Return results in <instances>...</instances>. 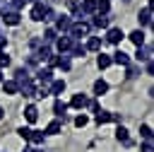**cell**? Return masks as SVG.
Here are the masks:
<instances>
[{
  "label": "cell",
  "instance_id": "6da1fadb",
  "mask_svg": "<svg viewBox=\"0 0 154 152\" xmlns=\"http://www.w3.org/2000/svg\"><path fill=\"white\" fill-rule=\"evenodd\" d=\"M89 31H91V24L89 22H72V27H70V39L75 41V39H84V36H89Z\"/></svg>",
  "mask_w": 154,
  "mask_h": 152
},
{
  "label": "cell",
  "instance_id": "7a4b0ae2",
  "mask_svg": "<svg viewBox=\"0 0 154 152\" xmlns=\"http://www.w3.org/2000/svg\"><path fill=\"white\" fill-rule=\"evenodd\" d=\"M94 121H96L99 125L111 123V121H113V123H118V121H120V113H111V111H101V109H99V111H96V116H94Z\"/></svg>",
  "mask_w": 154,
  "mask_h": 152
},
{
  "label": "cell",
  "instance_id": "3957f363",
  "mask_svg": "<svg viewBox=\"0 0 154 152\" xmlns=\"http://www.w3.org/2000/svg\"><path fill=\"white\" fill-rule=\"evenodd\" d=\"M46 12H48V5H43V2H34V7H31V19H34V22H43Z\"/></svg>",
  "mask_w": 154,
  "mask_h": 152
},
{
  "label": "cell",
  "instance_id": "277c9868",
  "mask_svg": "<svg viewBox=\"0 0 154 152\" xmlns=\"http://www.w3.org/2000/svg\"><path fill=\"white\" fill-rule=\"evenodd\" d=\"M70 27H72L70 14H58L55 17V31H70Z\"/></svg>",
  "mask_w": 154,
  "mask_h": 152
},
{
  "label": "cell",
  "instance_id": "5b68a950",
  "mask_svg": "<svg viewBox=\"0 0 154 152\" xmlns=\"http://www.w3.org/2000/svg\"><path fill=\"white\" fill-rule=\"evenodd\" d=\"M123 39H125V34H123V29H118V27H111V29L106 31V41H108V43H116V46H118Z\"/></svg>",
  "mask_w": 154,
  "mask_h": 152
},
{
  "label": "cell",
  "instance_id": "8992f818",
  "mask_svg": "<svg viewBox=\"0 0 154 152\" xmlns=\"http://www.w3.org/2000/svg\"><path fill=\"white\" fill-rule=\"evenodd\" d=\"M17 87H19V92H22L24 97H34V92H36V84H34V80H31V77L22 80V82H19Z\"/></svg>",
  "mask_w": 154,
  "mask_h": 152
},
{
  "label": "cell",
  "instance_id": "52a82bcc",
  "mask_svg": "<svg viewBox=\"0 0 154 152\" xmlns=\"http://www.w3.org/2000/svg\"><path fill=\"white\" fill-rule=\"evenodd\" d=\"M0 17H2V19H5V24H10V27H17V24L22 22L19 12H14V10H7V12H2Z\"/></svg>",
  "mask_w": 154,
  "mask_h": 152
},
{
  "label": "cell",
  "instance_id": "ba28073f",
  "mask_svg": "<svg viewBox=\"0 0 154 152\" xmlns=\"http://www.w3.org/2000/svg\"><path fill=\"white\" fill-rule=\"evenodd\" d=\"M72 43H75V41H72L70 36H60V39H55V48H58L60 53H67V51L72 48Z\"/></svg>",
  "mask_w": 154,
  "mask_h": 152
},
{
  "label": "cell",
  "instance_id": "9c48e42d",
  "mask_svg": "<svg viewBox=\"0 0 154 152\" xmlns=\"http://www.w3.org/2000/svg\"><path fill=\"white\" fill-rule=\"evenodd\" d=\"M89 104V99H87V94H82V92H77V94H72V101H70V106L72 109H84Z\"/></svg>",
  "mask_w": 154,
  "mask_h": 152
},
{
  "label": "cell",
  "instance_id": "30bf717a",
  "mask_svg": "<svg viewBox=\"0 0 154 152\" xmlns=\"http://www.w3.org/2000/svg\"><path fill=\"white\" fill-rule=\"evenodd\" d=\"M91 24H94L96 29H108V24H111V17H108V14H94Z\"/></svg>",
  "mask_w": 154,
  "mask_h": 152
},
{
  "label": "cell",
  "instance_id": "8fae6325",
  "mask_svg": "<svg viewBox=\"0 0 154 152\" xmlns=\"http://www.w3.org/2000/svg\"><path fill=\"white\" fill-rule=\"evenodd\" d=\"M111 60H113L116 65H125V68L130 65V55H128L125 51H116V53L111 55Z\"/></svg>",
  "mask_w": 154,
  "mask_h": 152
},
{
  "label": "cell",
  "instance_id": "7c38bea8",
  "mask_svg": "<svg viewBox=\"0 0 154 152\" xmlns=\"http://www.w3.org/2000/svg\"><path fill=\"white\" fill-rule=\"evenodd\" d=\"M36 80H38L41 84H51V82H53V70H51V68H46V70L41 68V70L36 72Z\"/></svg>",
  "mask_w": 154,
  "mask_h": 152
},
{
  "label": "cell",
  "instance_id": "4fadbf2b",
  "mask_svg": "<svg viewBox=\"0 0 154 152\" xmlns=\"http://www.w3.org/2000/svg\"><path fill=\"white\" fill-rule=\"evenodd\" d=\"M53 113H55L58 118H65V116H67V104H65L63 99H55V101H53Z\"/></svg>",
  "mask_w": 154,
  "mask_h": 152
},
{
  "label": "cell",
  "instance_id": "5bb4252c",
  "mask_svg": "<svg viewBox=\"0 0 154 152\" xmlns=\"http://www.w3.org/2000/svg\"><path fill=\"white\" fill-rule=\"evenodd\" d=\"M128 39H130V41H132L137 48H140V46H144V31H142V29H135V31H130V34H128Z\"/></svg>",
  "mask_w": 154,
  "mask_h": 152
},
{
  "label": "cell",
  "instance_id": "9a60e30c",
  "mask_svg": "<svg viewBox=\"0 0 154 152\" xmlns=\"http://www.w3.org/2000/svg\"><path fill=\"white\" fill-rule=\"evenodd\" d=\"M135 60H152V46H140L137 53H135Z\"/></svg>",
  "mask_w": 154,
  "mask_h": 152
},
{
  "label": "cell",
  "instance_id": "2e32d148",
  "mask_svg": "<svg viewBox=\"0 0 154 152\" xmlns=\"http://www.w3.org/2000/svg\"><path fill=\"white\" fill-rule=\"evenodd\" d=\"M137 19H140V24L149 27V24H152V7H142L140 14H137Z\"/></svg>",
  "mask_w": 154,
  "mask_h": 152
},
{
  "label": "cell",
  "instance_id": "e0dca14e",
  "mask_svg": "<svg viewBox=\"0 0 154 152\" xmlns=\"http://www.w3.org/2000/svg\"><path fill=\"white\" fill-rule=\"evenodd\" d=\"M111 65H113L111 55H106V53H101V51H99V58H96V68H99V70H106V68H111Z\"/></svg>",
  "mask_w": 154,
  "mask_h": 152
},
{
  "label": "cell",
  "instance_id": "ac0fdd59",
  "mask_svg": "<svg viewBox=\"0 0 154 152\" xmlns=\"http://www.w3.org/2000/svg\"><path fill=\"white\" fill-rule=\"evenodd\" d=\"M65 87H67V84H65V80H53V82H51L48 94H55V97H58V94H63V92H65Z\"/></svg>",
  "mask_w": 154,
  "mask_h": 152
},
{
  "label": "cell",
  "instance_id": "d6986e66",
  "mask_svg": "<svg viewBox=\"0 0 154 152\" xmlns=\"http://www.w3.org/2000/svg\"><path fill=\"white\" fill-rule=\"evenodd\" d=\"M24 118H26L29 123H36V118H38V109H36L34 104H29V106H24Z\"/></svg>",
  "mask_w": 154,
  "mask_h": 152
},
{
  "label": "cell",
  "instance_id": "ffe728a7",
  "mask_svg": "<svg viewBox=\"0 0 154 152\" xmlns=\"http://www.w3.org/2000/svg\"><path fill=\"white\" fill-rule=\"evenodd\" d=\"M79 10H82V14H84V17H87V14H91V12H96V0H82Z\"/></svg>",
  "mask_w": 154,
  "mask_h": 152
},
{
  "label": "cell",
  "instance_id": "44dd1931",
  "mask_svg": "<svg viewBox=\"0 0 154 152\" xmlns=\"http://www.w3.org/2000/svg\"><path fill=\"white\" fill-rule=\"evenodd\" d=\"M67 53H70L72 58H84V53H87V48H84L82 43H77V41H75V43H72V48H70Z\"/></svg>",
  "mask_w": 154,
  "mask_h": 152
},
{
  "label": "cell",
  "instance_id": "7402d4cb",
  "mask_svg": "<svg viewBox=\"0 0 154 152\" xmlns=\"http://www.w3.org/2000/svg\"><path fill=\"white\" fill-rule=\"evenodd\" d=\"M116 140H118V142H123V145H130V135H128V130H125L123 125H118V128H116Z\"/></svg>",
  "mask_w": 154,
  "mask_h": 152
},
{
  "label": "cell",
  "instance_id": "603a6c76",
  "mask_svg": "<svg viewBox=\"0 0 154 152\" xmlns=\"http://www.w3.org/2000/svg\"><path fill=\"white\" fill-rule=\"evenodd\" d=\"M101 43H103V41H101L99 36H89V41H87L84 48H87V51H101Z\"/></svg>",
  "mask_w": 154,
  "mask_h": 152
},
{
  "label": "cell",
  "instance_id": "cb8c5ba5",
  "mask_svg": "<svg viewBox=\"0 0 154 152\" xmlns=\"http://www.w3.org/2000/svg\"><path fill=\"white\" fill-rule=\"evenodd\" d=\"M2 89H5V94H17L19 92V87H17L14 80H2Z\"/></svg>",
  "mask_w": 154,
  "mask_h": 152
},
{
  "label": "cell",
  "instance_id": "d4e9b609",
  "mask_svg": "<svg viewBox=\"0 0 154 152\" xmlns=\"http://www.w3.org/2000/svg\"><path fill=\"white\" fill-rule=\"evenodd\" d=\"M106 92H108V82H106V80H96V82H94V94L101 97V94H106Z\"/></svg>",
  "mask_w": 154,
  "mask_h": 152
},
{
  "label": "cell",
  "instance_id": "484cf974",
  "mask_svg": "<svg viewBox=\"0 0 154 152\" xmlns=\"http://www.w3.org/2000/svg\"><path fill=\"white\" fill-rule=\"evenodd\" d=\"M60 130H63V123H60V121H51V123H48V128H46V133H43V135H58V133H60Z\"/></svg>",
  "mask_w": 154,
  "mask_h": 152
},
{
  "label": "cell",
  "instance_id": "4316f807",
  "mask_svg": "<svg viewBox=\"0 0 154 152\" xmlns=\"http://www.w3.org/2000/svg\"><path fill=\"white\" fill-rule=\"evenodd\" d=\"M111 0H96V14H108Z\"/></svg>",
  "mask_w": 154,
  "mask_h": 152
},
{
  "label": "cell",
  "instance_id": "83f0119b",
  "mask_svg": "<svg viewBox=\"0 0 154 152\" xmlns=\"http://www.w3.org/2000/svg\"><path fill=\"white\" fill-rule=\"evenodd\" d=\"M55 39H58V36H55V29H51V27H48V29L43 31V43H53Z\"/></svg>",
  "mask_w": 154,
  "mask_h": 152
},
{
  "label": "cell",
  "instance_id": "f1b7e54d",
  "mask_svg": "<svg viewBox=\"0 0 154 152\" xmlns=\"http://www.w3.org/2000/svg\"><path fill=\"white\" fill-rule=\"evenodd\" d=\"M55 68H60V70L67 72V70L72 68V63H70V58H58V60H55Z\"/></svg>",
  "mask_w": 154,
  "mask_h": 152
},
{
  "label": "cell",
  "instance_id": "f546056e",
  "mask_svg": "<svg viewBox=\"0 0 154 152\" xmlns=\"http://www.w3.org/2000/svg\"><path fill=\"white\" fill-rule=\"evenodd\" d=\"M140 135H142L144 140H152V125H147V123H144V125L140 128Z\"/></svg>",
  "mask_w": 154,
  "mask_h": 152
},
{
  "label": "cell",
  "instance_id": "4dcf8cb0",
  "mask_svg": "<svg viewBox=\"0 0 154 152\" xmlns=\"http://www.w3.org/2000/svg\"><path fill=\"white\" fill-rule=\"evenodd\" d=\"M17 135H19L22 140H29V135H31V128H26V125H22V128H17Z\"/></svg>",
  "mask_w": 154,
  "mask_h": 152
},
{
  "label": "cell",
  "instance_id": "1f68e13d",
  "mask_svg": "<svg viewBox=\"0 0 154 152\" xmlns=\"http://www.w3.org/2000/svg\"><path fill=\"white\" fill-rule=\"evenodd\" d=\"M43 138H46V135H43L41 130H31V135H29L31 142H43Z\"/></svg>",
  "mask_w": 154,
  "mask_h": 152
},
{
  "label": "cell",
  "instance_id": "d6a6232c",
  "mask_svg": "<svg viewBox=\"0 0 154 152\" xmlns=\"http://www.w3.org/2000/svg\"><path fill=\"white\" fill-rule=\"evenodd\" d=\"M87 123H89V118H87V116H84V113H82V116H77V118H75V125H77V128H84V125H87Z\"/></svg>",
  "mask_w": 154,
  "mask_h": 152
},
{
  "label": "cell",
  "instance_id": "836d02e7",
  "mask_svg": "<svg viewBox=\"0 0 154 152\" xmlns=\"http://www.w3.org/2000/svg\"><path fill=\"white\" fill-rule=\"evenodd\" d=\"M10 5L14 7V12H19V10H22V7L26 5V0H10Z\"/></svg>",
  "mask_w": 154,
  "mask_h": 152
},
{
  "label": "cell",
  "instance_id": "e575fe53",
  "mask_svg": "<svg viewBox=\"0 0 154 152\" xmlns=\"http://www.w3.org/2000/svg\"><path fill=\"white\" fill-rule=\"evenodd\" d=\"M12 60H10V55H5V53H0V68H7Z\"/></svg>",
  "mask_w": 154,
  "mask_h": 152
},
{
  "label": "cell",
  "instance_id": "d590c367",
  "mask_svg": "<svg viewBox=\"0 0 154 152\" xmlns=\"http://www.w3.org/2000/svg\"><path fill=\"white\" fill-rule=\"evenodd\" d=\"M140 150H142V152H152V150H154V147H152V140H144Z\"/></svg>",
  "mask_w": 154,
  "mask_h": 152
},
{
  "label": "cell",
  "instance_id": "8d00e7d4",
  "mask_svg": "<svg viewBox=\"0 0 154 152\" xmlns=\"http://www.w3.org/2000/svg\"><path fill=\"white\" fill-rule=\"evenodd\" d=\"M87 106H89V109H91V111H94V113H96V111H99V109H101V106H99V101H96V99H91V101H89V104H87Z\"/></svg>",
  "mask_w": 154,
  "mask_h": 152
},
{
  "label": "cell",
  "instance_id": "74e56055",
  "mask_svg": "<svg viewBox=\"0 0 154 152\" xmlns=\"http://www.w3.org/2000/svg\"><path fill=\"white\" fill-rule=\"evenodd\" d=\"M128 77H137V68H128Z\"/></svg>",
  "mask_w": 154,
  "mask_h": 152
},
{
  "label": "cell",
  "instance_id": "f35d334b",
  "mask_svg": "<svg viewBox=\"0 0 154 152\" xmlns=\"http://www.w3.org/2000/svg\"><path fill=\"white\" fill-rule=\"evenodd\" d=\"M5 46H7V39H5V36H0V51H2Z\"/></svg>",
  "mask_w": 154,
  "mask_h": 152
},
{
  "label": "cell",
  "instance_id": "ab89813d",
  "mask_svg": "<svg viewBox=\"0 0 154 152\" xmlns=\"http://www.w3.org/2000/svg\"><path fill=\"white\" fill-rule=\"evenodd\" d=\"M2 118H5V109L0 106V121H2Z\"/></svg>",
  "mask_w": 154,
  "mask_h": 152
},
{
  "label": "cell",
  "instance_id": "60d3db41",
  "mask_svg": "<svg viewBox=\"0 0 154 152\" xmlns=\"http://www.w3.org/2000/svg\"><path fill=\"white\" fill-rule=\"evenodd\" d=\"M2 80H5V75H2V70H0V82H2Z\"/></svg>",
  "mask_w": 154,
  "mask_h": 152
},
{
  "label": "cell",
  "instance_id": "b9f144b4",
  "mask_svg": "<svg viewBox=\"0 0 154 152\" xmlns=\"http://www.w3.org/2000/svg\"><path fill=\"white\" fill-rule=\"evenodd\" d=\"M29 2H41V0H29Z\"/></svg>",
  "mask_w": 154,
  "mask_h": 152
}]
</instances>
